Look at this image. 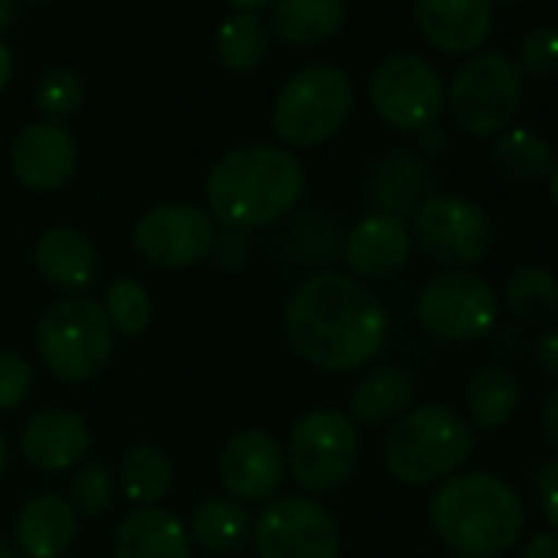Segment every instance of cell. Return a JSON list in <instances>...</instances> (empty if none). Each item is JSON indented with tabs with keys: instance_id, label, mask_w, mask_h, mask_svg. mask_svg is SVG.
Listing matches in <instances>:
<instances>
[{
	"instance_id": "9c48e42d",
	"label": "cell",
	"mask_w": 558,
	"mask_h": 558,
	"mask_svg": "<svg viewBox=\"0 0 558 558\" xmlns=\"http://www.w3.org/2000/svg\"><path fill=\"white\" fill-rule=\"evenodd\" d=\"M447 102L466 135H499L519 112L522 73L509 53H480L457 70Z\"/></svg>"
},
{
	"instance_id": "9a60e30c",
	"label": "cell",
	"mask_w": 558,
	"mask_h": 558,
	"mask_svg": "<svg viewBox=\"0 0 558 558\" xmlns=\"http://www.w3.org/2000/svg\"><path fill=\"white\" fill-rule=\"evenodd\" d=\"M80 148L60 122L27 125L11 145V168L31 191H60L76 174Z\"/></svg>"
},
{
	"instance_id": "8992f818",
	"label": "cell",
	"mask_w": 558,
	"mask_h": 558,
	"mask_svg": "<svg viewBox=\"0 0 558 558\" xmlns=\"http://www.w3.org/2000/svg\"><path fill=\"white\" fill-rule=\"evenodd\" d=\"M352 83L339 66L313 63L300 70L272 102V132L293 148H313L342 132L352 116Z\"/></svg>"
},
{
	"instance_id": "4fadbf2b",
	"label": "cell",
	"mask_w": 558,
	"mask_h": 558,
	"mask_svg": "<svg viewBox=\"0 0 558 558\" xmlns=\"http://www.w3.org/2000/svg\"><path fill=\"white\" fill-rule=\"evenodd\" d=\"M214 220L194 204H158L135 223V250L158 269H187L210 256Z\"/></svg>"
},
{
	"instance_id": "7a4b0ae2",
	"label": "cell",
	"mask_w": 558,
	"mask_h": 558,
	"mask_svg": "<svg viewBox=\"0 0 558 558\" xmlns=\"http://www.w3.org/2000/svg\"><path fill=\"white\" fill-rule=\"evenodd\" d=\"M306 191L303 161L272 145H243L220 155L207 174V207L223 230H259L283 220Z\"/></svg>"
},
{
	"instance_id": "b9f144b4",
	"label": "cell",
	"mask_w": 558,
	"mask_h": 558,
	"mask_svg": "<svg viewBox=\"0 0 558 558\" xmlns=\"http://www.w3.org/2000/svg\"><path fill=\"white\" fill-rule=\"evenodd\" d=\"M519 558H558V535L555 532H535L522 545Z\"/></svg>"
},
{
	"instance_id": "681fc988",
	"label": "cell",
	"mask_w": 558,
	"mask_h": 558,
	"mask_svg": "<svg viewBox=\"0 0 558 558\" xmlns=\"http://www.w3.org/2000/svg\"><path fill=\"white\" fill-rule=\"evenodd\" d=\"M0 558H17V551H14L11 545H4V542H0Z\"/></svg>"
},
{
	"instance_id": "5bb4252c",
	"label": "cell",
	"mask_w": 558,
	"mask_h": 558,
	"mask_svg": "<svg viewBox=\"0 0 558 558\" xmlns=\"http://www.w3.org/2000/svg\"><path fill=\"white\" fill-rule=\"evenodd\" d=\"M220 483L240 502H266L287 476V450L259 427L236 430L220 450Z\"/></svg>"
},
{
	"instance_id": "277c9868",
	"label": "cell",
	"mask_w": 558,
	"mask_h": 558,
	"mask_svg": "<svg viewBox=\"0 0 558 558\" xmlns=\"http://www.w3.org/2000/svg\"><path fill=\"white\" fill-rule=\"evenodd\" d=\"M476 434L447 404H421L398 417L385 437V466L408 486L444 483L473 457Z\"/></svg>"
},
{
	"instance_id": "e575fe53",
	"label": "cell",
	"mask_w": 558,
	"mask_h": 558,
	"mask_svg": "<svg viewBox=\"0 0 558 558\" xmlns=\"http://www.w3.org/2000/svg\"><path fill=\"white\" fill-rule=\"evenodd\" d=\"M519 73L529 76H555L558 73V31L555 27H538L522 37L519 57H515Z\"/></svg>"
},
{
	"instance_id": "e0dca14e",
	"label": "cell",
	"mask_w": 558,
	"mask_h": 558,
	"mask_svg": "<svg viewBox=\"0 0 558 558\" xmlns=\"http://www.w3.org/2000/svg\"><path fill=\"white\" fill-rule=\"evenodd\" d=\"M414 17L424 40L450 57L480 50L493 31L489 0H414Z\"/></svg>"
},
{
	"instance_id": "816d5d0a",
	"label": "cell",
	"mask_w": 558,
	"mask_h": 558,
	"mask_svg": "<svg viewBox=\"0 0 558 558\" xmlns=\"http://www.w3.org/2000/svg\"><path fill=\"white\" fill-rule=\"evenodd\" d=\"M27 4H44V0H27Z\"/></svg>"
},
{
	"instance_id": "ee69618b",
	"label": "cell",
	"mask_w": 558,
	"mask_h": 558,
	"mask_svg": "<svg viewBox=\"0 0 558 558\" xmlns=\"http://www.w3.org/2000/svg\"><path fill=\"white\" fill-rule=\"evenodd\" d=\"M8 80H11V53H8L4 44H0V93H4Z\"/></svg>"
},
{
	"instance_id": "3957f363",
	"label": "cell",
	"mask_w": 558,
	"mask_h": 558,
	"mask_svg": "<svg viewBox=\"0 0 558 558\" xmlns=\"http://www.w3.org/2000/svg\"><path fill=\"white\" fill-rule=\"evenodd\" d=\"M430 525L457 555L499 558L515 548L525 525V506L496 473H453L430 496Z\"/></svg>"
},
{
	"instance_id": "60d3db41",
	"label": "cell",
	"mask_w": 558,
	"mask_h": 558,
	"mask_svg": "<svg viewBox=\"0 0 558 558\" xmlns=\"http://www.w3.org/2000/svg\"><path fill=\"white\" fill-rule=\"evenodd\" d=\"M538 430H542V440L558 450V388L545 398L542 404V421H538Z\"/></svg>"
},
{
	"instance_id": "52a82bcc",
	"label": "cell",
	"mask_w": 558,
	"mask_h": 558,
	"mask_svg": "<svg viewBox=\"0 0 558 558\" xmlns=\"http://www.w3.org/2000/svg\"><path fill=\"white\" fill-rule=\"evenodd\" d=\"M359 424L339 408H313L303 414L287 444V470L310 493L342 489L359 466Z\"/></svg>"
},
{
	"instance_id": "ba28073f",
	"label": "cell",
	"mask_w": 558,
	"mask_h": 558,
	"mask_svg": "<svg viewBox=\"0 0 558 558\" xmlns=\"http://www.w3.org/2000/svg\"><path fill=\"white\" fill-rule=\"evenodd\" d=\"M417 323L427 336L440 342H476L499 319V300L489 279L473 269H440L417 293Z\"/></svg>"
},
{
	"instance_id": "4dcf8cb0",
	"label": "cell",
	"mask_w": 558,
	"mask_h": 558,
	"mask_svg": "<svg viewBox=\"0 0 558 558\" xmlns=\"http://www.w3.org/2000/svg\"><path fill=\"white\" fill-rule=\"evenodd\" d=\"M171 480H174V470H171L168 453L151 444H138V447L125 450V457L119 463L122 493L138 506H155L171 489Z\"/></svg>"
},
{
	"instance_id": "f35d334b",
	"label": "cell",
	"mask_w": 558,
	"mask_h": 558,
	"mask_svg": "<svg viewBox=\"0 0 558 558\" xmlns=\"http://www.w3.org/2000/svg\"><path fill=\"white\" fill-rule=\"evenodd\" d=\"M486 339H489V349H493L499 359H506V362L525 355V339H522V329H519L515 323H496V326L486 332Z\"/></svg>"
},
{
	"instance_id": "ab89813d",
	"label": "cell",
	"mask_w": 558,
	"mask_h": 558,
	"mask_svg": "<svg viewBox=\"0 0 558 558\" xmlns=\"http://www.w3.org/2000/svg\"><path fill=\"white\" fill-rule=\"evenodd\" d=\"M532 362L545 378H558V329H545L532 342Z\"/></svg>"
},
{
	"instance_id": "f6af8a7d",
	"label": "cell",
	"mask_w": 558,
	"mask_h": 558,
	"mask_svg": "<svg viewBox=\"0 0 558 558\" xmlns=\"http://www.w3.org/2000/svg\"><path fill=\"white\" fill-rule=\"evenodd\" d=\"M545 178H548V194H551V204L558 207V158L551 161V168H548V174H545Z\"/></svg>"
},
{
	"instance_id": "d590c367",
	"label": "cell",
	"mask_w": 558,
	"mask_h": 558,
	"mask_svg": "<svg viewBox=\"0 0 558 558\" xmlns=\"http://www.w3.org/2000/svg\"><path fill=\"white\" fill-rule=\"evenodd\" d=\"M34 388V368L17 352H0V411L24 404Z\"/></svg>"
},
{
	"instance_id": "f5cc1de1",
	"label": "cell",
	"mask_w": 558,
	"mask_h": 558,
	"mask_svg": "<svg viewBox=\"0 0 558 558\" xmlns=\"http://www.w3.org/2000/svg\"><path fill=\"white\" fill-rule=\"evenodd\" d=\"M506 4H519V0H506Z\"/></svg>"
},
{
	"instance_id": "bcb514c9",
	"label": "cell",
	"mask_w": 558,
	"mask_h": 558,
	"mask_svg": "<svg viewBox=\"0 0 558 558\" xmlns=\"http://www.w3.org/2000/svg\"><path fill=\"white\" fill-rule=\"evenodd\" d=\"M227 4H230V8H236V11H253V14H256L259 8H266V4H269V0H227Z\"/></svg>"
},
{
	"instance_id": "d6986e66",
	"label": "cell",
	"mask_w": 558,
	"mask_h": 558,
	"mask_svg": "<svg viewBox=\"0 0 558 558\" xmlns=\"http://www.w3.org/2000/svg\"><path fill=\"white\" fill-rule=\"evenodd\" d=\"M434 194V174L430 165L408 148L388 151L385 158L375 161L368 174V204L375 214L388 217H414V210Z\"/></svg>"
},
{
	"instance_id": "4316f807",
	"label": "cell",
	"mask_w": 558,
	"mask_h": 558,
	"mask_svg": "<svg viewBox=\"0 0 558 558\" xmlns=\"http://www.w3.org/2000/svg\"><path fill=\"white\" fill-rule=\"evenodd\" d=\"M502 303L522 326H548L558 316V279L535 263H525L506 276Z\"/></svg>"
},
{
	"instance_id": "c3c4849f",
	"label": "cell",
	"mask_w": 558,
	"mask_h": 558,
	"mask_svg": "<svg viewBox=\"0 0 558 558\" xmlns=\"http://www.w3.org/2000/svg\"><path fill=\"white\" fill-rule=\"evenodd\" d=\"M4 470H8V437L0 430V476H4Z\"/></svg>"
},
{
	"instance_id": "44dd1931",
	"label": "cell",
	"mask_w": 558,
	"mask_h": 558,
	"mask_svg": "<svg viewBox=\"0 0 558 558\" xmlns=\"http://www.w3.org/2000/svg\"><path fill=\"white\" fill-rule=\"evenodd\" d=\"M112 555L116 558H191V535L174 512L161 506H138L119 522L112 535Z\"/></svg>"
},
{
	"instance_id": "603a6c76",
	"label": "cell",
	"mask_w": 558,
	"mask_h": 558,
	"mask_svg": "<svg viewBox=\"0 0 558 558\" xmlns=\"http://www.w3.org/2000/svg\"><path fill=\"white\" fill-rule=\"evenodd\" d=\"M414 375L401 365H381L359 378L349 398V417L365 427H385L404 417L414 404Z\"/></svg>"
},
{
	"instance_id": "d4e9b609",
	"label": "cell",
	"mask_w": 558,
	"mask_h": 558,
	"mask_svg": "<svg viewBox=\"0 0 558 558\" xmlns=\"http://www.w3.org/2000/svg\"><path fill=\"white\" fill-rule=\"evenodd\" d=\"M349 21L345 0H276L269 24L279 40L293 47H316L332 40Z\"/></svg>"
},
{
	"instance_id": "f546056e",
	"label": "cell",
	"mask_w": 558,
	"mask_h": 558,
	"mask_svg": "<svg viewBox=\"0 0 558 558\" xmlns=\"http://www.w3.org/2000/svg\"><path fill=\"white\" fill-rule=\"evenodd\" d=\"M551 148L532 129H509L493 142V165L515 184H535L551 168Z\"/></svg>"
},
{
	"instance_id": "d6a6232c",
	"label": "cell",
	"mask_w": 558,
	"mask_h": 558,
	"mask_svg": "<svg viewBox=\"0 0 558 558\" xmlns=\"http://www.w3.org/2000/svg\"><path fill=\"white\" fill-rule=\"evenodd\" d=\"M112 473L102 463H83L73 480H70V506L76 509V515L83 519H96L112 506Z\"/></svg>"
},
{
	"instance_id": "2e32d148",
	"label": "cell",
	"mask_w": 558,
	"mask_h": 558,
	"mask_svg": "<svg viewBox=\"0 0 558 558\" xmlns=\"http://www.w3.org/2000/svg\"><path fill=\"white\" fill-rule=\"evenodd\" d=\"M411 230L388 214L362 217L342 240V256L355 279H391L411 259Z\"/></svg>"
},
{
	"instance_id": "7402d4cb",
	"label": "cell",
	"mask_w": 558,
	"mask_h": 558,
	"mask_svg": "<svg viewBox=\"0 0 558 558\" xmlns=\"http://www.w3.org/2000/svg\"><path fill=\"white\" fill-rule=\"evenodd\" d=\"M34 263L57 290L83 293L99 279V253L76 227H50L34 250Z\"/></svg>"
},
{
	"instance_id": "30bf717a",
	"label": "cell",
	"mask_w": 558,
	"mask_h": 558,
	"mask_svg": "<svg viewBox=\"0 0 558 558\" xmlns=\"http://www.w3.org/2000/svg\"><path fill=\"white\" fill-rule=\"evenodd\" d=\"M411 240L447 269L476 266L493 246L489 214L460 194H430L411 217Z\"/></svg>"
},
{
	"instance_id": "f1b7e54d",
	"label": "cell",
	"mask_w": 558,
	"mask_h": 558,
	"mask_svg": "<svg viewBox=\"0 0 558 558\" xmlns=\"http://www.w3.org/2000/svg\"><path fill=\"white\" fill-rule=\"evenodd\" d=\"M214 53H217L220 66L230 70V73L256 70L269 53L266 21L259 14H253V11H236L233 17H227L220 24L217 40H214Z\"/></svg>"
},
{
	"instance_id": "836d02e7",
	"label": "cell",
	"mask_w": 558,
	"mask_h": 558,
	"mask_svg": "<svg viewBox=\"0 0 558 558\" xmlns=\"http://www.w3.org/2000/svg\"><path fill=\"white\" fill-rule=\"evenodd\" d=\"M83 80L73 70H50L37 86V106L47 116V122H63L80 112L83 106Z\"/></svg>"
},
{
	"instance_id": "484cf974",
	"label": "cell",
	"mask_w": 558,
	"mask_h": 558,
	"mask_svg": "<svg viewBox=\"0 0 558 558\" xmlns=\"http://www.w3.org/2000/svg\"><path fill=\"white\" fill-rule=\"evenodd\" d=\"M519 401L522 391L515 375L502 365H486L466 381V424L473 434H496L515 417Z\"/></svg>"
},
{
	"instance_id": "ac0fdd59",
	"label": "cell",
	"mask_w": 558,
	"mask_h": 558,
	"mask_svg": "<svg viewBox=\"0 0 558 558\" xmlns=\"http://www.w3.org/2000/svg\"><path fill=\"white\" fill-rule=\"evenodd\" d=\"M89 444H93L89 424L76 411H66V408L37 411L24 424V434H21V450L27 463L47 473L80 466L83 457L89 453Z\"/></svg>"
},
{
	"instance_id": "83f0119b",
	"label": "cell",
	"mask_w": 558,
	"mask_h": 558,
	"mask_svg": "<svg viewBox=\"0 0 558 558\" xmlns=\"http://www.w3.org/2000/svg\"><path fill=\"white\" fill-rule=\"evenodd\" d=\"M187 535L201 548H207L214 555H227V551H236L253 535V519L236 499L210 496V499L197 502V509L191 512Z\"/></svg>"
},
{
	"instance_id": "7bdbcfd3",
	"label": "cell",
	"mask_w": 558,
	"mask_h": 558,
	"mask_svg": "<svg viewBox=\"0 0 558 558\" xmlns=\"http://www.w3.org/2000/svg\"><path fill=\"white\" fill-rule=\"evenodd\" d=\"M421 145H424V151H427V155H440V151L447 148V135H444L440 129H434V125H430V129H424V132H421Z\"/></svg>"
},
{
	"instance_id": "1f68e13d",
	"label": "cell",
	"mask_w": 558,
	"mask_h": 558,
	"mask_svg": "<svg viewBox=\"0 0 558 558\" xmlns=\"http://www.w3.org/2000/svg\"><path fill=\"white\" fill-rule=\"evenodd\" d=\"M102 310H106L112 332H122L129 339L142 336L151 323V296L138 279H116L106 293Z\"/></svg>"
},
{
	"instance_id": "ffe728a7",
	"label": "cell",
	"mask_w": 558,
	"mask_h": 558,
	"mask_svg": "<svg viewBox=\"0 0 558 558\" xmlns=\"http://www.w3.org/2000/svg\"><path fill=\"white\" fill-rule=\"evenodd\" d=\"M14 535L27 558H63L80 535V515L60 493H40L17 512Z\"/></svg>"
},
{
	"instance_id": "7dc6e473",
	"label": "cell",
	"mask_w": 558,
	"mask_h": 558,
	"mask_svg": "<svg viewBox=\"0 0 558 558\" xmlns=\"http://www.w3.org/2000/svg\"><path fill=\"white\" fill-rule=\"evenodd\" d=\"M14 17V0H0V31H4Z\"/></svg>"
},
{
	"instance_id": "7c38bea8",
	"label": "cell",
	"mask_w": 558,
	"mask_h": 558,
	"mask_svg": "<svg viewBox=\"0 0 558 558\" xmlns=\"http://www.w3.org/2000/svg\"><path fill=\"white\" fill-rule=\"evenodd\" d=\"M368 99L381 122L401 132L430 129L447 102L440 73L414 53H395L368 80Z\"/></svg>"
},
{
	"instance_id": "f907efd6",
	"label": "cell",
	"mask_w": 558,
	"mask_h": 558,
	"mask_svg": "<svg viewBox=\"0 0 558 558\" xmlns=\"http://www.w3.org/2000/svg\"><path fill=\"white\" fill-rule=\"evenodd\" d=\"M447 558H466V555H457V551H450V555H447Z\"/></svg>"
},
{
	"instance_id": "8fae6325",
	"label": "cell",
	"mask_w": 558,
	"mask_h": 558,
	"mask_svg": "<svg viewBox=\"0 0 558 558\" xmlns=\"http://www.w3.org/2000/svg\"><path fill=\"white\" fill-rule=\"evenodd\" d=\"M259 558H339L342 532L336 515L310 496H279L253 522Z\"/></svg>"
},
{
	"instance_id": "cb8c5ba5",
	"label": "cell",
	"mask_w": 558,
	"mask_h": 558,
	"mask_svg": "<svg viewBox=\"0 0 558 558\" xmlns=\"http://www.w3.org/2000/svg\"><path fill=\"white\" fill-rule=\"evenodd\" d=\"M342 240L345 236L329 214L303 210L276 230V253L293 269H319L342 253Z\"/></svg>"
},
{
	"instance_id": "74e56055",
	"label": "cell",
	"mask_w": 558,
	"mask_h": 558,
	"mask_svg": "<svg viewBox=\"0 0 558 558\" xmlns=\"http://www.w3.org/2000/svg\"><path fill=\"white\" fill-rule=\"evenodd\" d=\"M535 499L545 515V522L558 535V457H551L538 473H535Z\"/></svg>"
},
{
	"instance_id": "6da1fadb",
	"label": "cell",
	"mask_w": 558,
	"mask_h": 558,
	"mask_svg": "<svg viewBox=\"0 0 558 558\" xmlns=\"http://www.w3.org/2000/svg\"><path fill=\"white\" fill-rule=\"evenodd\" d=\"M283 329L303 362L342 375L378 359L388 342V313L362 279L323 269L287 300Z\"/></svg>"
},
{
	"instance_id": "5b68a950",
	"label": "cell",
	"mask_w": 558,
	"mask_h": 558,
	"mask_svg": "<svg viewBox=\"0 0 558 558\" xmlns=\"http://www.w3.org/2000/svg\"><path fill=\"white\" fill-rule=\"evenodd\" d=\"M112 326L102 303L86 293L57 300L37 326V352L53 378L83 385L102 375L112 362Z\"/></svg>"
},
{
	"instance_id": "8d00e7d4",
	"label": "cell",
	"mask_w": 558,
	"mask_h": 558,
	"mask_svg": "<svg viewBox=\"0 0 558 558\" xmlns=\"http://www.w3.org/2000/svg\"><path fill=\"white\" fill-rule=\"evenodd\" d=\"M210 256L220 269L227 272H240L250 263V236L243 230H223L214 236Z\"/></svg>"
}]
</instances>
